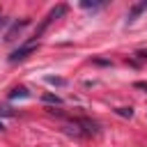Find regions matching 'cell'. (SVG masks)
I'll return each mask as SVG.
<instances>
[{
    "instance_id": "52a82bcc",
    "label": "cell",
    "mask_w": 147,
    "mask_h": 147,
    "mask_svg": "<svg viewBox=\"0 0 147 147\" xmlns=\"http://www.w3.org/2000/svg\"><path fill=\"white\" fill-rule=\"evenodd\" d=\"M44 101H55V103H60V96H53V94H46V96H44Z\"/></svg>"
},
{
    "instance_id": "6da1fadb",
    "label": "cell",
    "mask_w": 147,
    "mask_h": 147,
    "mask_svg": "<svg viewBox=\"0 0 147 147\" xmlns=\"http://www.w3.org/2000/svg\"><path fill=\"white\" fill-rule=\"evenodd\" d=\"M37 41H28V44H23V46H18L16 51H11V55H9V62H21V60H25L30 53H34L37 51Z\"/></svg>"
},
{
    "instance_id": "ba28073f",
    "label": "cell",
    "mask_w": 147,
    "mask_h": 147,
    "mask_svg": "<svg viewBox=\"0 0 147 147\" xmlns=\"http://www.w3.org/2000/svg\"><path fill=\"white\" fill-rule=\"evenodd\" d=\"M5 25V16H2V11H0V28Z\"/></svg>"
},
{
    "instance_id": "8992f818",
    "label": "cell",
    "mask_w": 147,
    "mask_h": 147,
    "mask_svg": "<svg viewBox=\"0 0 147 147\" xmlns=\"http://www.w3.org/2000/svg\"><path fill=\"white\" fill-rule=\"evenodd\" d=\"M117 115H122V117H133V110H131V108H117Z\"/></svg>"
},
{
    "instance_id": "7a4b0ae2",
    "label": "cell",
    "mask_w": 147,
    "mask_h": 147,
    "mask_svg": "<svg viewBox=\"0 0 147 147\" xmlns=\"http://www.w3.org/2000/svg\"><path fill=\"white\" fill-rule=\"evenodd\" d=\"M62 14H67V7H64V5H57V7H55V9H53V11H51V14H48V16L44 18V23H41V28L37 30V34H34V37H39V34H41V32L46 30V25H48V23H51L53 18H57V16H62Z\"/></svg>"
},
{
    "instance_id": "277c9868",
    "label": "cell",
    "mask_w": 147,
    "mask_h": 147,
    "mask_svg": "<svg viewBox=\"0 0 147 147\" xmlns=\"http://www.w3.org/2000/svg\"><path fill=\"white\" fill-rule=\"evenodd\" d=\"M142 9H147V2H140V5H133V9L129 11V21H133V18H136V16H138V14L142 11Z\"/></svg>"
},
{
    "instance_id": "5b68a950",
    "label": "cell",
    "mask_w": 147,
    "mask_h": 147,
    "mask_svg": "<svg viewBox=\"0 0 147 147\" xmlns=\"http://www.w3.org/2000/svg\"><path fill=\"white\" fill-rule=\"evenodd\" d=\"M9 96H11V99H16V96H28V90H25V87H16Z\"/></svg>"
},
{
    "instance_id": "3957f363",
    "label": "cell",
    "mask_w": 147,
    "mask_h": 147,
    "mask_svg": "<svg viewBox=\"0 0 147 147\" xmlns=\"http://www.w3.org/2000/svg\"><path fill=\"white\" fill-rule=\"evenodd\" d=\"M28 23H30L28 18H23L21 23H14V28H11L9 32H7V37H5V39H7V41H11V39H14V37H16V34H18V32H21V30H23V28L28 25Z\"/></svg>"
},
{
    "instance_id": "9c48e42d",
    "label": "cell",
    "mask_w": 147,
    "mask_h": 147,
    "mask_svg": "<svg viewBox=\"0 0 147 147\" xmlns=\"http://www.w3.org/2000/svg\"><path fill=\"white\" fill-rule=\"evenodd\" d=\"M0 129H5V126H2V122H0Z\"/></svg>"
}]
</instances>
